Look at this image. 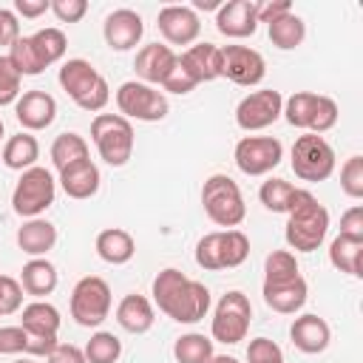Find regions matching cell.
I'll use <instances>...</instances> for the list:
<instances>
[{
	"label": "cell",
	"mask_w": 363,
	"mask_h": 363,
	"mask_svg": "<svg viewBox=\"0 0 363 363\" xmlns=\"http://www.w3.org/2000/svg\"><path fill=\"white\" fill-rule=\"evenodd\" d=\"M145 34L142 14L133 9H113L102 23V37L111 51H130Z\"/></svg>",
	"instance_id": "cell-17"
},
{
	"label": "cell",
	"mask_w": 363,
	"mask_h": 363,
	"mask_svg": "<svg viewBox=\"0 0 363 363\" xmlns=\"http://www.w3.org/2000/svg\"><path fill=\"white\" fill-rule=\"evenodd\" d=\"M60 309L48 301H31L28 306H23V315H20V326L28 332V335H45V337H57L60 332Z\"/></svg>",
	"instance_id": "cell-31"
},
{
	"label": "cell",
	"mask_w": 363,
	"mask_h": 363,
	"mask_svg": "<svg viewBox=\"0 0 363 363\" xmlns=\"http://www.w3.org/2000/svg\"><path fill=\"white\" fill-rule=\"evenodd\" d=\"M85 360L88 363H116L122 357V340L113 335V332H94L91 340L85 343Z\"/></svg>",
	"instance_id": "cell-39"
},
{
	"label": "cell",
	"mask_w": 363,
	"mask_h": 363,
	"mask_svg": "<svg viewBox=\"0 0 363 363\" xmlns=\"http://www.w3.org/2000/svg\"><path fill=\"white\" fill-rule=\"evenodd\" d=\"M221 77H227L235 85L252 88L267 77V62L250 45H224L221 48Z\"/></svg>",
	"instance_id": "cell-15"
},
{
	"label": "cell",
	"mask_w": 363,
	"mask_h": 363,
	"mask_svg": "<svg viewBox=\"0 0 363 363\" xmlns=\"http://www.w3.org/2000/svg\"><path fill=\"white\" fill-rule=\"evenodd\" d=\"M156 26L167 45H193L201 34V20L190 6H164L156 17Z\"/></svg>",
	"instance_id": "cell-16"
},
{
	"label": "cell",
	"mask_w": 363,
	"mask_h": 363,
	"mask_svg": "<svg viewBox=\"0 0 363 363\" xmlns=\"http://www.w3.org/2000/svg\"><path fill=\"white\" fill-rule=\"evenodd\" d=\"M289 159H292L289 162L292 173L301 182H326L335 173V147L318 133L298 136Z\"/></svg>",
	"instance_id": "cell-11"
},
{
	"label": "cell",
	"mask_w": 363,
	"mask_h": 363,
	"mask_svg": "<svg viewBox=\"0 0 363 363\" xmlns=\"http://www.w3.org/2000/svg\"><path fill=\"white\" fill-rule=\"evenodd\" d=\"M116 108H119V116L125 119L162 122L170 111V102L159 88L145 85L139 79H128L116 88Z\"/></svg>",
	"instance_id": "cell-12"
},
{
	"label": "cell",
	"mask_w": 363,
	"mask_h": 363,
	"mask_svg": "<svg viewBox=\"0 0 363 363\" xmlns=\"http://www.w3.org/2000/svg\"><path fill=\"white\" fill-rule=\"evenodd\" d=\"M292 11V3L289 0H272V3H264V6H258V23H272V20H278V17H284V14H289Z\"/></svg>",
	"instance_id": "cell-51"
},
{
	"label": "cell",
	"mask_w": 363,
	"mask_h": 363,
	"mask_svg": "<svg viewBox=\"0 0 363 363\" xmlns=\"http://www.w3.org/2000/svg\"><path fill=\"white\" fill-rule=\"evenodd\" d=\"M196 85H199V82H196V79H193V77H190V74H187V71L182 68V62H179V60H176L173 71L167 74V79L162 82V88H164L167 94H179V96L190 94V91H193Z\"/></svg>",
	"instance_id": "cell-45"
},
{
	"label": "cell",
	"mask_w": 363,
	"mask_h": 363,
	"mask_svg": "<svg viewBox=\"0 0 363 363\" xmlns=\"http://www.w3.org/2000/svg\"><path fill=\"white\" fill-rule=\"evenodd\" d=\"M295 184L292 182H286V179H267L264 184H261V190H258V199H261V204L269 210V213H289V204H292V199H295Z\"/></svg>",
	"instance_id": "cell-38"
},
{
	"label": "cell",
	"mask_w": 363,
	"mask_h": 363,
	"mask_svg": "<svg viewBox=\"0 0 363 363\" xmlns=\"http://www.w3.org/2000/svg\"><path fill=\"white\" fill-rule=\"evenodd\" d=\"M14 363H37L34 357H20V360H14Z\"/></svg>",
	"instance_id": "cell-54"
},
{
	"label": "cell",
	"mask_w": 363,
	"mask_h": 363,
	"mask_svg": "<svg viewBox=\"0 0 363 363\" xmlns=\"http://www.w3.org/2000/svg\"><path fill=\"white\" fill-rule=\"evenodd\" d=\"M0 156H3V164L9 170H20L23 173V170H28V167L37 164V159H40V142L28 130H20V133H14V136H9L3 142Z\"/></svg>",
	"instance_id": "cell-29"
},
{
	"label": "cell",
	"mask_w": 363,
	"mask_h": 363,
	"mask_svg": "<svg viewBox=\"0 0 363 363\" xmlns=\"http://www.w3.org/2000/svg\"><path fill=\"white\" fill-rule=\"evenodd\" d=\"M289 337H292V343H295L298 352H303V354H320V352H326V346L332 340V329H329V323L320 315L306 312V315H298L292 320Z\"/></svg>",
	"instance_id": "cell-22"
},
{
	"label": "cell",
	"mask_w": 363,
	"mask_h": 363,
	"mask_svg": "<svg viewBox=\"0 0 363 363\" xmlns=\"http://www.w3.org/2000/svg\"><path fill=\"white\" fill-rule=\"evenodd\" d=\"M51 162H54V167L62 173L65 167H71V164H79V162H85V159H91V147H88V142H85V136H79V133H74V130H65V133H60L54 142H51Z\"/></svg>",
	"instance_id": "cell-32"
},
{
	"label": "cell",
	"mask_w": 363,
	"mask_h": 363,
	"mask_svg": "<svg viewBox=\"0 0 363 363\" xmlns=\"http://www.w3.org/2000/svg\"><path fill=\"white\" fill-rule=\"evenodd\" d=\"M286 122L292 128H301L306 133H318L323 136L326 130H332L337 125V102L332 96L323 94H312V91H295L289 99H284V111Z\"/></svg>",
	"instance_id": "cell-5"
},
{
	"label": "cell",
	"mask_w": 363,
	"mask_h": 363,
	"mask_svg": "<svg viewBox=\"0 0 363 363\" xmlns=\"http://www.w3.org/2000/svg\"><path fill=\"white\" fill-rule=\"evenodd\" d=\"M337 235H352V238H363V207L354 204L340 216V233Z\"/></svg>",
	"instance_id": "cell-47"
},
{
	"label": "cell",
	"mask_w": 363,
	"mask_h": 363,
	"mask_svg": "<svg viewBox=\"0 0 363 363\" xmlns=\"http://www.w3.org/2000/svg\"><path fill=\"white\" fill-rule=\"evenodd\" d=\"M247 363H284V352L269 337H252L247 346Z\"/></svg>",
	"instance_id": "cell-42"
},
{
	"label": "cell",
	"mask_w": 363,
	"mask_h": 363,
	"mask_svg": "<svg viewBox=\"0 0 363 363\" xmlns=\"http://www.w3.org/2000/svg\"><path fill=\"white\" fill-rule=\"evenodd\" d=\"M216 28L230 40H244L258 31V3L227 0L216 11Z\"/></svg>",
	"instance_id": "cell-18"
},
{
	"label": "cell",
	"mask_w": 363,
	"mask_h": 363,
	"mask_svg": "<svg viewBox=\"0 0 363 363\" xmlns=\"http://www.w3.org/2000/svg\"><path fill=\"white\" fill-rule=\"evenodd\" d=\"M45 11H51V0H14V14L26 20H37Z\"/></svg>",
	"instance_id": "cell-50"
},
{
	"label": "cell",
	"mask_w": 363,
	"mask_h": 363,
	"mask_svg": "<svg viewBox=\"0 0 363 363\" xmlns=\"http://www.w3.org/2000/svg\"><path fill=\"white\" fill-rule=\"evenodd\" d=\"M94 247H96V255H99L105 264H111V267H122V264H128V261L136 255V241H133V235H130L128 230H122V227H108V230H102V233L96 235Z\"/></svg>",
	"instance_id": "cell-28"
},
{
	"label": "cell",
	"mask_w": 363,
	"mask_h": 363,
	"mask_svg": "<svg viewBox=\"0 0 363 363\" xmlns=\"http://www.w3.org/2000/svg\"><path fill=\"white\" fill-rule=\"evenodd\" d=\"M329 233V210L315 199L312 190L298 187L286 213L284 238L295 252H315Z\"/></svg>",
	"instance_id": "cell-2"
},
{
	"label": "cell",
	"mask_w": 363,
	"mask_h": 363,
	"mask_svg": "<svg viewBox=\"0 0 363 363\" xmlns=\"http://www.w3.org/2000/svg\"><path fill=\"white\" fill-rule=\"evenodd\" d=\"M340 190L349 199H363V156L354 153L340 167Z\"/></svg>",
	"instance_id": "cell-40"
},
{
	"label": "cell",
	"mask_w": 363,
	"mask_h": 363,
	"mask_svg": "<svg viewBox=\"0 0 363 363\" xmlns=\"http://www.w3.org/2000/svg\"><path fill=\"white\" fill-rule=\"evenodd\" d=\"M20 286L26 295H34L37 301L51 295L60 284V275H57V267L48 261V258H28L20 269Z\"/></svg>",
	"instance_id": "cell-27"
},
{
	"label": "cell",
	"mask_w": 363,
	"mask_h": 363,
	"mask_svg": "<svg viewBox=\"0 0 363 363\" xmlns=\"http://www.w3.org/2000/svg\"><path fill=\"white\" fill-rule=\"evenodd\" d=\"M363 238H352V235H335L329 244V264L337 272H346L352 278L363 275Z\"/></svg>",
	"instance_id": "cell-30"
},
{
	"label": "cell",
	"mask_w": 363,
	"mask_h": 363,
	"mask_svg": "<svg viewBox=\"0 0 363 363\" xmlns=\"http://www.w3.org/2000/svg\"><path fill=\"white\" fill-rule=\"evenodd\" d=\"M3 136H6V125H3V119H0V142H3Z\"/></svg>",
	"instance_id": "cell-55"
},
{
	"label": "cell",
	"mask_w": 363,
	"mask_h": 363,
	"mask_svg": "<svg viewBox=\"0 0 363 363\" xmlns=\"http://www.w3.org/2000/svg\"><path fill=\"white\" fill-rule=\"evenodd\" d=\"M261 295H264V303L278 312V315H295L303 309L306 298H309V286L303 281V275L286 281V284H272V286H261Z\"/></svg>",
	"instance_id": "cell-23"
},
{
	"label": "cell",
	"mask_w": 363,
	"mask_h": 363,
	"mask_svg": "<svg viewBox=\"0 0 363 363\" xmlns=\"http://www.w3.org/2000/svg\"><path fill=\"white\" fill-rule=\"evenodd\" d=\"M20 82H23V77L17 74V68L11 65V60L3 54L0 57V108L17 102V96L23 94L20 91Z\"/></svg>",
	"instance_id": "cell-41"
},
{
	"label": "cell",
	"mask_w": 363,
	"mask_h": 363,
	"mask_svg": "<svg viewBox=\"0 0 363 363\" xmlns=\"http://www.w3.org/2000/svg\"><path fill=\"white\" fill-rule=\"evenodd\" d=\"M20 37V23L17 14L11 9H0V45H14V40Z\"/></svg>",
	"instance_id": "cell-48"
},
{
	"label": "cell",
	"mask_w": 363,
	"mask_h": 363,
	"mask_svg": "<svg viewBox=\"0 0 363 363\" xmlns=\"http://www.w3.org/2000/svg\"><path fill=\"white\" fill-rule=\"evenodd\" d=\"M179 54L164 45V43H147L136 51V60H133V68H136V77L139 82L145 85H162L167 79V74L173 71Z\"/></svg>",
	"instance_id": "cell-20"
},
{
	"label": "cell",
	"mask_w": 363,
	"mask_h": 363,
	"mask_svg": "<svg viewBox=\"0 0 363 363\" xmlns=\"http://www.w3.org/2000/svg\"><path fill=\"white\" fill-rule=\"evenodd\" d=\"M99 182H102L99 167H96L91 159H85V162H79V164H71V167H65V170L60 173V187H62V193H65L68 199H77V201L96 196V193H99Z\"/></svg>",
	"instance_id": "cell-25"
},
{
	"label": "cell",
	"mask_w": 363,
	"mask_h": 363,
	"mask_svg": "<svg viewBox=\"0 0 363 363\" xmlns=\"http://www.w3.org/2000/svg\"><path fill=\"white\" fill-rule=\"evenodd\" d=\"M179 62L199 85L221 77V48L216 43H193L179 54Z\"/></svg>",
	"instance_id": "cell-21"
},
{
	"label": "cell",
	"mask_w": 363,
	"mask_h": 363,
	"mask_svg": "<svg viewBox=\"0 0 363 363\" xmlns=\"http://www.w3.org/2000/svg\"><path fill=\"white\" fill-rule=\"evenodd\" d=\"M284 111V96L281 91L275 88H261V91H252L247 94L238 105H235V125L247 133L252 130H264L269 128L272 122H278Z\"/></svg>",
	"instance_id": "cell-14"
},
{
	"label": "cell",
	"mask_w": 363,
	"mask_h": 363,
	"mask_svg": "<svg viewBox=\"0 0 363 363\" xmlns=\"http://www.w3.org/2000/svg\"><path fill=\"white\" fill-rule=\"evenodd\" d=\"M111 303H113V295H111V286L105 278L99 275H85L74 284L71 289V318L85 326V329H96L108 320L111 315Z\"/></svg>",
	"instance_id": "cell-8"
},
{
	"label": "cell",
	"mask_w": 363,
	"mask_h": 363,
	"mask_svg": "<svg viewBox=\"0 0 363 363\" xmlns=\"http://www.w3.org/2000/svg\"><path fill=\"white\" fill-rule=\"evenodd\" d=\"M91 142L96 145L99 159L105 164L122 167L133 156V125L119 113H96L91 122Z\"/></svg>",
	"instance_id": "cell-7"
},
{
	"label": "cell",
	"mask_w": 363,
	"mask_h": 363,
	"mask_svg": "<svg viewBox=\"0 0 363 363\" xmlns=\"http://www.w3.org/2000/svg\"><path fill=\"white\" fill-rule=\"evenodd\" d=\"M201 207L207 218L224 230H235L247 218V204L241 196L238 182H233L227 173H213L201 184Z\"/></svg>",
	"instance_id": "cell-4"
},
{
	"label": "cell",
	"mask_w": 363,
	"mask_h": 363,
	"mask_svg": "<svg viewBox=\"0 0 363 363\" xmlns=\"http://www.w3.org/2000/svg\"><path fill=\"white\" fill-rule=\"evenodd\" d=\"M57 79H60L62 91L74 99V105L88 111V113H99L111 99L108 79L82 57L65 60L60 74H57Z\"/></svg>",
	"instance_id": "cell-3"
},
{
	"label": "cell",
	"mask_w": 363,
	"mask_h": 363,
	"mask_svg": "<svg viewBox=\"0 0 363 363\" xmlns=\"http://www.w3.org/2000/svg\"><path fill=\"white\" fill-rule=\"evenodd\" d=\"M54 196H57V182L51 170L34 164L20 173L11 193V207L20 218H40L54 204Z\"/></svg>",
	"instance_id": "cell-9"
},
{
	"label": "cell",
	"mask_w": 363,
	"mask_h": 363,
	"mask_svg": "<svg viewBox=\"0 0 363 363\" xmlns=\"http://www.w3.org/2000/svg\"><path fill=\"white\" fill-rule=\"evenodd\" d=\"M267 28H269V43H272L275 48H281V51L298 48V45L303 43V37H306V23H303L295 11H289V14L278 17V20H272Z\"/></svg>",
	"instance_id": "cell-33"
},
{
	"label": "cell",
	"mask_w": 363,
	"mask_h": 363,
	"mask_svg": "<svg viewBox=\"0 0 363 363\" xmlns=\"http://www.w3.org/2000/svg\"><path fill=\"white\" fill-rule=\"evenodd\" d=\"M51 11L60 23H79L88 14V0H51Z\"/></svg>",
	"instance_id": "cell-44"
},
{
	"label": "cell",
	"mask_w": 363,
	"mask_h": 363,
	"mask_svg": "<svg viewBox=\"0 0 363 363\" xmlns=\"http://www.w3.org/2000/svg\"><path fill=\"white\" fill-rule=\"evenodd\" d=\"M153 303L176 323H199L210 312V289L176 267H164L150 284Z\"/></svg>",
	"instance_id": "cell-1"
},
{
	"label": "cell",
	"mask_w": 363,
	"mask_h": 363,
	"mask_svg": "<svg viewBox=\"0 0 363 363\" xmlns=\"http://www.w3.org/2000/svg\"><path fill=\"white\" fill-rule=\"evenodd\" d=\"M26 329L23 326H0V354H20L26 352Z\"/></svg>",
	"instance_id": "cell-46"
},
{
	"label": "cell",
	"mask_w": 363,
	"mask_h": 363,
	"mask_svg": "<svg viewBox=\"0 0 363 363\" xmlns=\"http://www.w3.org/2000/svg\"><path fill=\"white\" fill-rule=\"evenodd\" d=\"M213 354H216L213 337H207L201 332H187V335L176 337V343H173L176 363H210Z\"/></svg>",
	"instance_id": "cell-34"
},
{
	"label": "cell",
	"mask_w": 363,
	"mask_h": 363,
	"mask_svg": "<svg viewBox=\"0 0 363 363\" xmlns=\"http://www.w3.org/2000/svg\"><path fill=\"white\" fill-rule=\"evenodd\" d=\"M57 244V227L45 218H26L17 230V247L31 258H45Z\"/></svg>",
	"instance_id": "cell-26"
},
{
	"label": "cell",
	"mask_w": 363,
	"mask_h": 363,
	"mask_svg": "<svg viewBox=\"0 0 363 363\" xmlns=\"http://www.w3.org/2000/svg\"><path fill=\"white\" fill-rule=\"evenodd\" d=\"M45 360L48 363H88L85 360V352L79 346H74V343H57L54 352Z\"/></svg>",
	"instance_id": "cell-49"
},
{
	"label": "cell",
	"mask_w": 363,
	"mask_h": 363,
	"mask_svg": "<svg viewBox=\"0 0 363 363\" xmlns=\"http://www.w3.org/2000/svg\"><path fill=\"white\" fill-rule=\"evenodd\" d=\"M14 116L28 133L31 130H45L57 119V99L48 91H40V88L23 91L14 102Z\"/></svg>",
	"instance_id": "cell-19"
},
{
	"label": "cell",
	"mask_w": 363,
	"mask_h": 363,
	"mask_svg": "<svg viewBox=\"0 0 363 363\" xmlns=\"http://www.w3.org/2000/svg\"><path fill=\"white\" fill-rule=\"evenodd\" d=\"M31 43H34V48H37V54H40V60H43L45 68L54 65V62H60L65 57V48H68V37L57 26H48V28L34 31L31 34Z\"/></svg>",
	"instance_id": "cell-36"
},
{
	"label": "cell",
	"mask_w": 363,
	"mask_h": 363,
	"mask_svg": "<svg viewBox=\"0 0 363 363\" xmlns=\"http://www.w3.org/2000/svg\"><path fill=\"white\" fill-rule=\"evenodd\" d=\"M153 320H156V309H153V301H147L145 295L130 292V295H125V298L116 303V323H119L125 332H130V335H145V332H150Z\"/></svg>",
	"instance_id": "cell-24"
},
{
	"label": "cell",
	"mask_w": 363,
	"mask_h": 363,
	"mask_svg": "<svg viewBox=\"0 0 363 363\" xmlns=\"http://www.w3.org/2000/svg\"><path fill=\"white\" fill-rule=\"evenodd\" d=\"M210 363H238L233 354H213V360Z\"/></svg>",
	"instance_id": "cell-53"
},
{
	"label": "cell",
	"mask_w": 363,
	"mask_h": 363,
	"mask_svg": "<svg viewBox=\"0 0 363 363\" xmlns=\"http://www.w3.org/2000/svg\"><path fill=\"white\" fill-rule=\"evenodd\" d=\"M23 309V286L11 275H0V315H14Z\"/></svg>",
	"instance_id": "cell-43"
},
{
	"label": "cell",
	"mask_w": 363,
	"mask_h": 363,
	"mask_svg": "<svg viewBox=\"0 0 363 363\" xmlns=\"http://www.w3.org/2000/svg\"><path fill=\"white\" fill-rule=\"evenodd\" d=\"M250 255V238L241 230H216L199 238L196 244V264L207 272L235 269Z\"/></svg>",
	"instance_id": "cell-6"
},
{
	"label": "cell",
	"mask_w": 363,
	"mask_h": 363,
	"mask_svg": "<svg viewBox=\"0 0 363 363\" xmlns=\"http://www.w3.org/2000/svg\"><path fill=\"white\" fill-rule=\"evenodd\" d=\"M9 60H11V65L17 68V74L20 77H37V74H43L45 71V65H43V60H40V54H37V48H34V43H31V34L28 37H17L14 40V45L9 48V54H6Z\"/></svg>",
	"instance_id": "cell-37"
},
{
	"label": "cell",
	"mask_w": 363,
	"mask_h": 363,
	"mask_svg": "<svg viewBox=\"0 0 363 363\" xmlns=\"http://www.w3.org/2000/svg\"><path fill=\"white\" fill-rule=\"evenodd\" d=\"M298 275H301V267H298L295 252H289V250H272L264 258V286L286 284V281H292Z\"/></svg>",
	"instance_id": "cell-35"
},
{
	"label": "cell",
	"mask_w": 363,
	"mask_h": 363,
	"mask_svg": "<svg viewBox=\"0 0 363 363\" xmlns=\"http://www.w3.org/2000/svg\"><path fill=\"white\" fill-rule=\"evenodd\" d=\"M250 320H252V303L244 292L230 289L221 295V301L213 309V320H210V337L227 346H235L247 337L250 332Z\"/></svg>",
	"instance_id": "cell-10"
},
{
	"label": "cell",
	"mask_w": 363,
	"mask_h": 363,
	"mask_svg": "<svg viewBox=\"0 0 363 363\" xmlns=\"http://www.w3.org/2000/svg\"><path fill=\"white\" fill-rule=\"evenodd\" d=\"M218 6H221L218 0H196L190 9H193V11H196V9H204V11H207V9H216V11H218Z\"/></svg>",
	"instance_id": "cell-52"
},
{
	"label": "cell",
	"mask_w": 363,
	"mask_h": 363,
	"mask_svg": "<svg viewBox=\"0 0 363 363\" xmlns=\"http://www.w3.org/2000/svg\"><path fill=\"white\" fill-rule=\"evenodd\" d=\"M233 159L244 176H267L281 164L284 145L275 136H244L235 142Z\"/></svg>",
	"instance_id": "cell-13"
}]
</instances>
